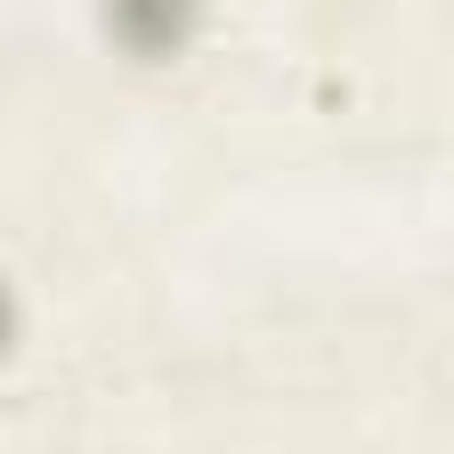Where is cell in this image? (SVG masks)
I'll return each mask as SVG.
<instances>
[{
  "instance_id": "cell-1",
  "label": "cell",
  "mask_w": 454,
  "mask_h": 454,
  "mask_svg": "<svg viewBox=\"0 0 454 454\" xmlns=\"http://www.w3.org/2000/svg\"><path fill=\"white\" fill-rule=\"evenodd\" d=\"M192 14H199V0H106V28H114V43L135 50V57H149V64L170 57V50H184Z\"/></svg>"
},
{
  "instance_id": "cell-2",
  "label": "cell",
  "mask_w": 454,
  "mask_h": 454,
  "mask_svg": "<svg viewBox=\"0 0 454 454\" xmlns=\"http://www.w3.org/2000/svg\"><path fill=\"white\" fill-rule=\"evenodd\" d=\"M0 333H7V305H0Z\"/></svg>"
}]
</instances>
